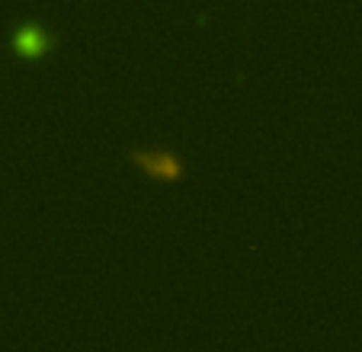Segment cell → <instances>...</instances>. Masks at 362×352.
I'll use <instances>...</instances> for the list:
<instances>
[{"instance_id":"1","label":"cell","mask_w":362,"mask_h":352,"mask_svg":"<svg viewBox=\"0 0 362 352\" xmlns=\"http://www.w3.org/2000/svg\"><path fill=\"white\" fill-rule=\"evenodd\" d=\"M132 160H135L148 176H154V180H177V176L183 173L180 157L173 154V151H164V148L135 151V154H132Z\"/></svg>"},{"instance_id":"2","label":"cell","mask_w":362,"mask_h":352,"mask_svg":"<svg viewBox=\"0 0 362 352\" xmlns=\"http://www.w3.org/2000/svg\"><path fill=\"white\" fill-rule=\"evenodd\" d=\"M16 48H20L23 54H42L45 52V39L39 35V29H23L20 33V39H16Z\"/></svg>"}]
</instances>
